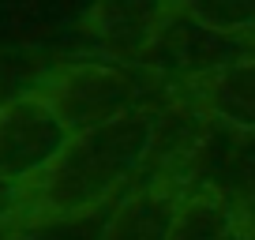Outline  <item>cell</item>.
<instances>
[{
	"instance_id": "6da1fadb",
	"label": "cell",
	"mask_w": 255,
	"mask_h": 240,
	"mask_svg": "<svg viewBox=\"0 0 255 240\" xmlns=\"http://www.w3.org/2000/svg\"><path fill=\"white\" fill-rule=\"evenodd\" d=\"M161 109H139L109 124L75 131L64 154L49 165V173L38 184H30L26 222L90 218L94 210L139 188L158 139Z\"/></svg>"
},
{
	"instance_id": "7a4b0ae2",
	"label": "cell",
	"mask_w": 255,
	"mask_h": 240,
	"mask_svg": "<svg viewBox=\"0 0 255 240\" xmlns=\"http://www.w3.org/2000/svg\"><path fill=\"white\" fill-rule=\"evenodd\" d=\"M38 94L60 113L72 131H87L139 109H161V98L173 94V87L146 64H113L83 56L60 60Z\"/></svg>"
},
{
	"instance_id": "3957f363",
	"label": "cell",
	"mask_w": 255,
	"mask_h": 240,
	"mask_svg": "<svg viewBox=\"0 0 255 240\" xmlns=\"http://www.w3.org/2000/svg\"><path fill=\"white\" fill-rule=\"evenodd\" d=\"M75 131L41 94H23L0 105V176L30 188L49 173Z\"/></svg>"
},
{
	"instance_id": "277c9868",
	"label": "cell",
	"mask_w": 255,
	"mask_h": 240,
	"mask_svg": "<svg viewBox=\"0 0 255 240\" xmlns=\"http://www.w3.org/2000/svg\"><path fill=\"white\" fill-rule=\"evenodd\" d=\"M176 0H94L83 19V45L94 60L143 64Z\"/></svg>"
},
{
	"instance_id": "5b68a950",
	"label": "cell",
	"mask_w": 255,
	"mask_h": 240,
	"mask_svg": "<svg viewBox=\"0 0 255 240\" xmlns=\"http://www.w3.org/2000/svg\"><path fill=\"white\" fill-rule=\"evenodd\" d=\"M248 56L244 38H229V34H218L210 26H203L199 19H191L188 11L176 4V11L169 15V23L161 26L154 49L146 53L143 64L150 72H158L161 79L173 90L188 87V83L203 79V75L218 72V68L233 64Z\"/></svg>"
},
{
	"instance_id": "8992f818",
	"label": "cell",
	"mask_w": 255,
	"mask_h": 240,
	"mask_svg": "<svg viewBox=\"0 0 255 240\" xmlns=\"http://www.w3.org/2000/svg\"><path fill=\"white\" fill-rule=\"evenodd\" d=\"M184 102H191L207 120L233 131H252L255 135V53L240 56L233 64L188 83Z\"/></svg>"
},
{
	"instance_id": "52a82bcc",
	"label": "cell",
	"mask_w": 255,
	"mask_h": 240,
	"mask_svg": "<svg viewBox=\"0 0 255 240\" xmlns=\"http://www.w3.org/2000/svg\"><path fill=\"white\" fill-rule=\"evenodd\" d=\"M184 192L188 188L176 180H154V184L131 188L105 214L98 240H169Z\"/></svg>"
},
{
	"instance_id": "ba28073f",
	"label": "cell",
	"mask_w": 255,
	"mask_h": 240,
	"mask_svg": "<svg viewBox=\"0 0 255 240\" xmlns=\"http://www.w3.org/2000/svg\"><path fill=\"white\" fill-rule=\"evenodd\" d=\"M237 207L225 199L218 188L191 184L180 199V210L173 218L169 240H225L237 225Z\"/></svg>"
},
{
	"instance_id": "9c48e42d",
	"label": "cell",
	"mask_w": 255,
	"mask_h": 240,
	"mask_svg": "<svg viewBox=\"0 0 255 240\" xmlns=\"http://www.w3.org/2000/svg\"><path fill=\"white\" fill-rule=\"evenodd\" d=\"M191 19L229 38H252L255 34V0H176Z\"/></svg>"
},
{
	"instance_id": "30bf717a",
	"label": "cell",
	"mask_w": 255,
	"mask_h": 240,
	"mask_svg": "<svg viewBox=\"0 0 255 240\" xmlns=\"http://www.w3.org/2000/svg\"><path fill=\"white\" fill-rule=\"evenodd\" d=\"M26 199H30V188L15 184L8 176H0V229H8L11 222H23L26 218Z\"/></svg>"
},
{
	"instance_id": "8fae6325",
	"label": "cell",
	"mask_w": 255,
	"mask_h": 240,
	"mask_svg": "<svg viewBox=\"0 0 255 240\" xmlns=\"http://www.w3.org/2000/svg\"><path fill=\"white\" fill-rule=\"evenodd\" d=\"M225 240H255V225H248V222H240L237 218V225L229 229V237Z\"/></svg>"
}]
</instances>
